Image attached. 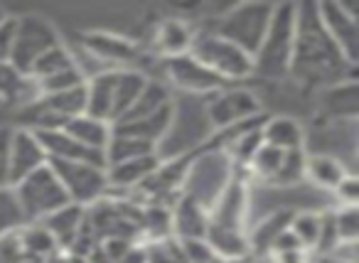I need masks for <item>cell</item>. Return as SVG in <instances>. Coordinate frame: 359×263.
Here are the masks:
<instances>
[{
  "instance_id": "obj_41",
  "label": "cell",
  "mask_w": 359,
  "mask_h": 263,
  "mask_svg": "<svg viewBox=\"0 0 359 263\" xmlns=\"http://www.w3.org/2000/svg\"><path fill=\"white\" fill-rule=\"evenodd\" d=\"M67 256H69V253H67ZM69 261L72 263H86V258L84 256H69Z\"/></svg>"
},
{
  "instance_id": "obj_4",
  "label": "cell",
  "mask_w": 359,
  "mask_h": 263,
  "mask_svg": "<svg viewBox=\"0 0 359 263\" xmlns=\"http://www.w3.org/2000/svg\"><path fill=\"white\" fill-rule=\"evenodd\" d=\"M212 135H215V128L207 116V96L182 94L180 99H172L170 126L155 148V155L160 160L185 158L190 155V150L200 148Z\"/></svg>"
},
{
  "instance_id": "obj_15",
  "label": "cell",
  "mask_w": 359,
  "mask_h": 263,
  "mask_svg": "<svg viewBox=\"0 0 359 263\" xmlns=\"http://www.w3.org/2000/svg\"><path fill=\"white\" fill-rule=\"evenodd\" d=\"M47 165V153L30 128H13L11 138V187Z\"/></svg>"
},
{
  "instance_id": "obj_39",
  "label": "cell",
  "mask_w": 359,
  "mask_h": 263,
  "mask_svg": "<svg viewBox=\"0 0 359 263\" xmlns=\"http://www.w3.org/2000/svg\"><path fill=\"white\" fill-rule=\"evenodd\" d=\"M45 263H72L69 261V256H67V253H55V256H52V258H47V261Z\"/></svg>"
},
{
  "instance_id": "obj_24",
  "label": "cell",
  "mask_w": 359,
  "mask_h": 263,
  "mask_svg": "<svg viewBox=\"0 0 359 263\" xmlns=\"http://www.w3.org/2000/svg\"><path fill=\"white\" fill-rule=\"evenodd\" d=\"M261 140L271 148L278 150H303L305 145V133L293 119H285V116H273V119H266L261 126Z\"/></svg>"
},
{
  "instance_id": "obj_34",
  "label": "cell",
  "mask_w": 359,
  "mask_h": 263,
  "mask_svg": "<svg viewBox=\"0 0 359 263\" xmlns=\"http://www.w3.org/2000/svg\"><path fill=\"white\" fill-rule=\"evenodd\" d=\"M332 217L334 231H337L339 243H357V234H359V212L357 204H342Z\"/></svg>"
},
{
  "instance_id": "obj_7",
  "label": "cell",
  "mask_w": 359,
  "mask_h": 263,
  "mask_svg": "<svg viewBox=\"0 0 359 263\" xmlns=\"http://www.w3.org/2000/svg\"><path fill=\"white\" fill-rule=\"evenodd\" d=\"M273 6L276 3H239L222 15V20L212 32H217L226 42L254 57L264 42L266 30H269Z\"/></svg>"
},
{
  "instance_id": "obj_8",
  "label": "cell",
  "mask_w": 359,
  "mask_h": 263,
  "mask_svg": "<svg viewBox=\"0 0 359 263\" xmlns=\"http://www.w3.org/2000/svg\"><path fill=\"white\" fill-rule=\"evenodd\" d=\"M13 192H15L18 204H20L22 214H25L27 224L45 222L47 217L60 212L62 207L72 204L65 187H62V182L57 180V175L52 173L50 165L35 170V173L27 175L25 180L13 184Z\"/></svg>"
},
{
  "instance_id": "obj_22",
  "label": "cell",
  "mask_w": 359,
  "mask_h": 263,
  "mask_svg": "<svg viewBox=\"0 0 359 263\" xmlns=\"http://www.w3.org/2000/svg\"><path fill=\"white\" fill-rule=\"evenodd\" d=\"M18 248H20V263H45L55 253H60L55 238L50 236L42 224H25L15 234Z\"/></svg>"
},
{
  "instance_id": "obj_1",
  "label": "cell",
  "mask_w": 359,
  "mask_h": 263,
  "mask_svg": "<svg viewBox=\"0 0 359 263\" xmlns=\"http://www.w3.org/2000/svg\"><path fill=\"white\" fill-rule=\"evenodd\" d=\"M288 74L313 86H330L354 76V67L344 62L320 22L318 3L295 6V42Z\"/></svg>"
},
{
  "instance_id": "obj_9",
  "label": "cell",
  "mask_w": 359,
  "mask_h": 263,
  "mask_svg": "<svg viewBox=\"0 0 359 263\" xmlns=\"http://www.w3.org/2000/svg\"><path fill=\"white\" fill-rule=\"evenodd\" d=\"M190 55L195 57L200 65H205L212 74H217L222 81L231 84V81H241L254 76V57L246 55L236 45L226 42L217 32H202L195 35L190 47Z\"/></svg>"
},
{
  "instance_id": "obj_10",
  "label": "cell",
  "mask_w": 359,
  "mask_h": 263,
  "mask_svg": "<svg viewBox=\"0 0 359 263\" xmlns=\"http://www.w3.org/2000/svg\"><path fill=\"white\" fill-rule=\"evenodd\" d=\"M60 45H62L60 32L55 30V25H52L47 18L20 15V18H15L11 65L15 67L22 76H27L42 55H47V52Z\"/></svg>"
},
{
  "instance_id": "obj_33",
  "label": "cell",
  "mask_w": 359,
  "mask_h": 263,
  "mask_svg": "<svg viewBox=\"0 0 359 263\" xmlns=\"http://www.w3.org/2000/svg\"><path fill=\"white\" fill-rule=\"evenodd\" d=\"M32 84H35V89H37V96H47V94H60V91L86 84V76L79 67H74V69H67V72H62V74L47 76V79H42V81H32Z\"/></svg>"
},
{
  "instance_id": "obj_28",
  "label": "cell",
  "mask_w": 359,
  "mask_h": 263,
  "mask_svg": "<svg viewBox=\"0 0 359 263\" xmlns=\"http://www.w3.org/2000/svg\"><path fill=\"white\" fill-rule=\"evenodd\" d=\"M145 155H155L153 143H145L140 138H130V135L114 133L109 145H106V168L116 163H123V160L145 158Z\"/></svg>"
},
{
  "instance_id": "obj_6",
  "label": "cell",
  "mask_w": 359,
  "mask_h": 263,
  "mask_svg": "<svg viewBox=\"0 0 359 263\" xmlns=\"http://www.w3.org/2000/svg\"><path fill=\"white\" fill-rule=\"evenodd\" d=\"M231 182V160L226 153L215 150V153H202L200 158L190 160L187 173L182 177V197L192 199L202 209L210 212L215 202L222 197Z\"/></svg>"
},
{
  "instance_id": "obj_19",
  "label": "cell",
  "mask_w": 359,
  "mask_h": 263,
  "mask_svg": "<svg viewBox=\"0 0 359 263\" xmlns=\"http://www.w3.org/2000/svg\"><path fill=\"white\" fill-rule=\"evenodd\" d=\"M160 158L158 155H145V158L123 160L106 168V180H109V189H133L140 187L150 175L158 170Z\"/></svg>"
},
{
  "instance_id": "obj_43",
  "label": "cell",
  "mask_w": 359,
  "mask_h": 263,
  "mask_svg": "<svg viewBox=\"0 0 359 263\" xmlns=\"http://www.w3.org/2000/svg\"><path fill=\"white\" fill-rule=\"evenodd\" d=\"M6 18H8V15H6V13H3V11H0V22H3V20H6Z\"/></svg>"
},
{
  "instance_id": "obj_36",
  "label": "cell",
  "mask_w": 359,
  "mask_h": 263,
  "mask_svg": "<svg viewBox=\"0 0 359 263\" xmlns=\"http://www.w3.org/2000/svg\"><path fill=\"white\" fill-rule=\"evenodd\" d=\"M13 32H15V18H6L0 22V62H11Z\"/></svg>"
},
{
  "instance_id": "obj_25",
  "label": "cell",
  "mask_w": 359,
  "mask_h": 263,
  "mask_svg": "<svg viewBox=\"0 0 359 263\" xmlns=\"http://www.w3.org/2000/svg\"><path fill=\"white\" fill-rule=\"evenodd\" d=\"M347 175H354L339 160L330 155H308L305 158V177L320 189H337Z\"/></svg>"
},
{
  "instance_id": "obj_14",
  "label": "cell",
  "mask_w": 359,
  "mask_h": 263,
  "mask_svg": "<svg viewBox=\"0 0 359 263\" xmlns=\"http://www.w3.org/2000/svg\"><path fill=\"white\" fill-rule=\"evenodd\" d=\"M165 69H168L170 81L187 96H212L229 86L217 74H212L205 65H200L192 55L165 60Z\"/></svg>"
},
{
  "instance_id": "obj_18",
  "label": "cell",
  "mask_w": 359,
  "mask_h": 263,
  "mask_svg": "<svg viewBox=\"0 0 359 263\" xmlns=\"http://www.w3.org/2000/svg\"><path fill=\"white\" fill-rule=\"evenodd\" d=\"M170 217H172V231L177 234L180 241H205L207 224H210L207 209H202L192 199L180 197Z\"/></svg>"
},
{
  "instance_id": "obj_42",
  "label": "cell",
  "mask_w": 359,
  "mask_h": 263,
  "mask_svg": "<svg viewBox=\"0 0 359 263\" xmlns=\"http://www.w3.org/2000/svg\"><path fill=\"white\" fill-rule=\"evenodd\" d=\"M224 263H246L244 258H234V261H224Z\"/></svg>"
},
{
  "instance_id": "obj_30",
  "label": "cell",
  "mask_w": 359,
  "mask_h": 263,
  "mask_svg": "<svg viewBox=\"0 0 359 263\" xmlns=\"http://www.w3.org/2000/svg\"><path fill=\"white\" fill-rule=\"evenodd\" d=\"M25 224V214L18 204L13 187H0V238L20 231Z\"/></svg>"
},
{
  "instance_id": "obj_3",
  "label": "cell",
  "mask_w": 359,
  "mask_h": 263,
  "mask_svg": "<svg viewBox=\"0 0 359 263\" xmlns=\"http://www.w3.org/2000/svg\"><path fill=\"white\" fill-rule=\"evenodd\" d=\"M145 84L148 76L130 67L99 72L86 79V114L116 126L130 111Z\"/></svg>"
},
{
  "instance_id": "obj_31",
  "label": "cell",
  "mask_w": 359,
  "mask_h": 263,
  "mask_svg": "<svg viewBox=\"0 0 359 263\" xmlns=\"http://www.w3.org/2000/svg\"><path fill=\"white\" fill-rule=\"evenodd\" d=\"M320 227H323V214H315V212H300L293 214V219H290V231L298 236L300 246L305 251L318 246Z\"/></svg>"
},
{
  "instance_id": "obj_32",
  "label": "cell",
  "mask_w": 359,
  "mask_h": 263,
  "mask_svg": "<svg viewBox=\"0 0 359 263\" xmlns=\"http://www.w3.org/2000/svg\"><path fill=\"white\" fill-rule=\"evenodd\" d=\"M138 229H143L145 234L155 238V241H165L172 234V217L170 209L165 207H148L140 212V224Z\"/></svg>"
},
{
  "instance_id": "obj_20",
  "label": "cell",
  "mask_w": 359,
  "mask_h": 263,
  "mask_svg": "<svg viewBox=\"0 0 359 263\" xmlns=\"http://www.w3.org/2000/svg\"><path fill=\"white\" fill-rule=\"evenodd\" d=\"M65 130L67 135L81 143L84 148L94 150V153H104L106 155V145H109L111 135H114V126L106 123V121H99L89 114H81L76 119H69L65 123Z\"/></svg>"
},
{
  "instance_id": "obj_21",
  "label": "cell",
  "mask_w": 359,
  "mask_h": 263,
  "mask_svg": "<svg viewBox=\"0 0 359 263\" xmlns=\"http://www.w3.org/2000/svg\"><path fill=\"white\" fill-rule=\"evenodd\" d=\"M81 42H84L86 52H91L101 62H111L114 69H123L126 62H130L135 57L133 42L116 35H106V32H89Z\"/></svg>"
},
{
  "instance_id": "obj_38",
  "label": "cell",
  "mask_w": 359,
  "mask_h": 263,
  "mask_svg": "<svg viewBox=\"0 0 359 263\" xmlns=\"http://www.w3.org/2000/svg\"><path fill=\"white\" fill-rule=\"evenodd\" d=\"M337 194L342 197V202L344 204H357V177L354 175H347V177L339 182V187H337Z\"/></svg>"
},
{
  "instance_id": "obj_29",
  "label": "cell",
  "mask_w": 359,
  "mask_h": 263,
  "mask_svg": "<svg viewBox=\"0 0 359 263\" xmlns=\"http://www.w3.org/2000/svg\"><path fill=\"white\" fill-rule=\"evenodd\" d=\"M74 67H79V65H76V60L72 57V52L67 50L65 45H60V47H55V50L47 52V55H42L40 60L35 62V67L30 69L27 79L42 81V79H47V76H55V74H62V72H67V69H74Z\"/></svg>"
},
{
  "instance_id": "obj_5",
  "label": "cell",
  "mask_w": 359,
  "mask_h": 263,
  "mask_svg": "<svg viewBox=\"0 0 359 263\" xmlns=\"http://www.w3.org/2000/svg\"><path fill=\"white\" fill-rule=\"evenodd\" d=\"M295 42V3H276L269 30L254 55V74L280 79L290 72Z\"/></svg>"
},
{
  "instance_id": "obj_35",
  "label": "cell",
  "mask_w": 359,
  "mask_h": 263,
  "mask_svg": "<svg viewBox=\"0 0 359 263\" xmlns=\"http://www.w3.org/2000/svg\"><path fill=\"white\" fill-rule=\"evenodd\" d=\"M11 126H0V187H11Z\"/></svg>"
},
{
  "instance_id": "obj_16",
  "label": "cell",
  "mask_w": 359,
  "mask_h": 263,
  "mask_svg": "<svg viewBox=\"0 0 359 263\" xmlns=\"http://www.w3.org/2000/svg\"><path fill=\"white\" fill-rule=\"evenodd\" d=\"M37 224H42V227L50 231V236L55 238L57 248H60L62 253L65 251L69 253L86 224V209L79 207V204H67L60 212H55L52 217H47L45 222H37Z\"/></svg>"
},
{
  "instance_id": "obj_40",
  "label": "cell",
  "mask_w": 359,
  "mask_h": 263,
  "mask_svg": "<svg viewBox=\"0 0 359 263\" xmlns=\"http://www.w3.org/2000/svg\"><path fill=\"white\" fill-rule=\"evenodd\" d=\"M318 263H349V261H342V258H334V256H323Z\"/></svg>"
},
{
  "instance_id": "obj_26",
  "label": "cell",
  "mask_w": 359,
  "mask_h": 263,
  "mask_svg": "<svg viewBox=\"0 0 359 263\" xmlns=\"http://www.w3.org/2000/svg\"><path fill=\"white\" fill-rule=\"evenodd\" d=\"M172 104V94H170L168 86L158 84V81H150L143 86V91L138 94V99L133 101V106H130V111L123 116L121 121H138V119H145V116H153L158 114V111L168 109V106ZM118 121V123H121Z\"/></svg>"
},
{
  "instance_id": "obj_27",
  "label": "cell",
  "mask_w": 359,
  "mask_h": 263,
  "mask_svg": "<svg viewBox=\"0 0 359 263\" xmlns=\"http://www.w3.org/2000/svg\"><path fill=\"white\" fill-rule=\"evenodd\" d=\"M192 40H195L192 30L185 25V22H180V20L163 22V27H160V35H158V45H160V52L165 55V60L190 55Z\"/></svg>"
},
{
  "instance_id": "obj_17",
  "label": "cell",
  "mask_w": 359,
  "mask_h": 263,
  "mask_svg": "<svg viewBox=\"0 0 359 263\" xmlns=\"http://www.w3.org/2000/svg\"><path fill=\"white\" fill-rule=\"evenodd\" d=\"M323 111L327 119L332 121H357L359 114V89H357V81L352 79H344L337 81V84H330L323 89Z\"/></svg>"
},
{
  "instance_id": "obj_37",
  "label": "cell",
  "mask_w": 359,
  "mask_h": 263,
  "mask_svg": "<svg viewBox=\"0 0 359 263\" xmlns=\"http://www.w3.org/2000/svg\"><path fill=\"white\" fill-rule=\"evenodd\" d=\"M15 234L0 238V263H20V248H18Z\"/></svg>"
},
{
  "instance_id": "obj_13",
  "label": "cell",
  "mask_w": 359,
  "mask_h": 263,
  "mask_svg": "<svg viewBox=\"0 0 359 263\" xmlns=\"http://www.w3.org/2000/svg\"><path fill=\"white\" fill-rule=\"evenodd\" d=\"M207 116L212 128L226 130L261 116V104L249 89H222L207 96Z\"/></svg>"
},
{
  "instance_id": "obj_12",
  "label": "cell",
  "mask_w": 359,
  "mask_h": 263,
  "mask_svg": "<svg viewBox=\"0 0 359 263\" xmlns=\"http://www.w3.org/2000/svg\"><path fill=\"white\" fill-rule=\"evenodd\" d=\"M318 15L325 32L332 40V45L339 50L349 67H357L359 62V18L354 11H349L344 3L334 0H320Z\"/></svg>"
},
{
  "instance_id": "obj_2",
  "label": "cell",
  "mask_w": 359,
  "mask_h": 263,
  "mask_svg": "<svg viewBox=\"0 0 359 263\" xmlns=\"http://www.w3.org/2000/svg\"><path fill=\"white\" fill-rule=\"evenodd\" d=\"M246 217H249V192L241 182L231 180L229 187L210 209V224L205 234V243L224 261L244 258L249 251V236L244 231Z\"/></svg>"
},
{
  "instance_id": "obj_11",
  "label": "cell",
  "mask_w": 359,
  "mask_h": 263,
  "mask_svg": "<svg viewBox=\"0 0 359 263\" xmlns=\"http://www.w3.org/2000/svg\"><path fill=\"white\" fill-rule=\"evenodd\" d=\"M47 165L62 182L72 204H79L84 209L94 207L109 192L106 168H96L89 163H69V160H47Z\"/></svg>"
},
{
  "instance_id": "obj_23",
  "label": "cell",
  "mask_w": 359,
  "mask_h": 263,
  "mask_svg": "<svg viewBox=\"0 0 359 263\" xmlns=\"http://www.w3.org/2000/svg\"><path fill=\"white\" fill-rule=\"evenodd\" d=\"M37 99L32 79L22 76L11 62H0V106H22Z\"/></svg>"
}]
</instances>
